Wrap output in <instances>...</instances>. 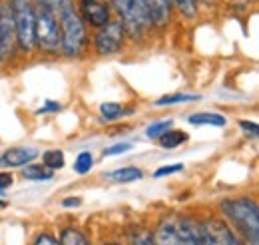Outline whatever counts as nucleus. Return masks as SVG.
I'll return each mask as SVG.
<instances>
[{
	"label": "nucleus",
	"mask_w": 259,
	"mask_h": 245,
	"mask_svg": "<svg viewBox=\"0 0 259 245\" xmlns=\"http://www.w3.org/2000/svg\"><path fill=\"white\" fill-rule=\"evenodd\" d=\"M38 157V150L32 146H18L10 148L0 155V168H24L26 164H32Z\"/></svg>",
	"instance_id": "10"
},
{
	"label": "nucleus",
	"mask_w": 259,
	"mask_h": 245,
	"mask_svg": "<svg viewBox=\"0 0 259 245\" xmlns=\"http://www.w3.org/2000/svg\"><path fill=\"white\" fill-rule=\"evenodd\" d=\"M62 110V106L58 104V102H52V100H48L40 110H38V114H56V112H60Z\"/></svg>",
	"instance_id": "29"
},
{
	"label": "nucleus",
	"mask_w": 259,
	"mask_h": 245,
	"mask_svg": "<svg viewBox=\"0 0 259 245\" xmlns=\"http://www.w3.org/2000/svg\"><path fill=\"white\" fill-rule=\"evenodd\" d=\"M106 245H120V243H106Z\"/></svg>",
	"instance_id": "33"
},
{
	"label": "nucleus",
	"mask_w": 259,
	"mask_h": 245,
	"mask_svg": "<svg viewBox=\"0 0 259 245\" xmlns=\"http://www.w3.org/2000/svg\"><path fill=\"white\" fill-rule=\"evenodd\" d=\"M180 14L184 18H195L197 16V0H171Z\"/></svg>",
	"instance_id": "23"
},
{
	"label": "nucleus",
	"mask_w": 259,
	"mask_h": 245,
	"mask_svg": "<svg viewBox=\"0 0 259 245\" xmlns=\"http://www.w3.org/2000/svg\"><path fill=\"white\" fill-rule=\"evenodd\" d=\"M4 206H6V201H4V199H0V208H4Z\"/></svg>",
	"instance_id": "32"
},
{
	"label": "nucleus",
	"mask_w": 259,
	"mask_h": 245,
	"mask_svg": "<svg viewBox=\"0 0 259 245\" xmlns=\"http://www.w3.org/2000/svg\"><path fill=\"white\" fill-rule=\"evenodd\" d=\"M130 150H134V144H116V146H110V148H106L102 155L104 157H108V155H120V153H126Z\"/></svg>",
	"instance_id": "26"
},
{
	"label": "nucleus",
	"mask_w": 259,
	"mask_h": 245,
	"mask_svg": "<svg viewBox=\"0 0 259 245\" xmlns=\"http://www.w3.org/2000/svg\"><path fill=\"white\" fill-rule=\"evenodd\" d=\"M22 178L28 182H50L54 178V172L44 164H26L22 170Z\"/></svg>",
	"instance_id": "16"
},
{
	"label": "nucleus",
	"mask_w": 259,
	"mask_h": 245,
	"mask_svg": "<svg viewBox=\"0 0 259 245\" xmlns=\"http://www.w3.org/2000/svg\"><path fill=\"white\" fill-rule=\"evenodd\" d=\"M32 245H60V241H58L54 235H50V233H40V235L34 239Z\"/></svg>",
	"instance_id": "28"
},
{
	"label": "nucleus",
	"mask_w": 259,
	"mask_h": 245,
	"mask_svg": "<svg viewBox=\"0 0 259 245\" xmlns=\"http://www.w3.org/2000/svg\"><path fill=\"white\" fill-rule=\"evenodd\" d=\"M60 245H90V241L86 239V235L80 229L66 227L60 235Z\"/></svg>",
	"instance_id": "20"
},
{
	"label": "nucleus",
	"mask_w": 259,
	"mask_h": 245,
	"mask_svg": "<svg viewBox=\"0 0 259 245\" xmlns=\"http://www.w3.org/2000/svg\"><path fill=\"white\" fill-rule=\"evenodd\" d=\"M124 38L126 32L124 26L120 24V20H110L108 24H104L94 36V48L96 54L100 56H114L124 48Z\"/></svg>",
	"instance_id": "7"
},
{
	"label": "nucleus",
	"mask_w": 259,
	"mask_h": 245,
	"mask_svg": "<svg viewBox=\"0 0 259 245\" xmlns=\"http://www.w3.org/2000/svg\"><path fill=\"white\" fill-rule=\"evenodd\" d=\"M108 180L116 182V184H130V182H138L144 178V172L136 166H126V168H118L114 172H108L106 174Z\"/></svg>",
	"instance_id": "13"
},
{
	"label": "nucleus",
	"mask_w": 259,
	"mask_h": 245,
	"mask_svg": "<svg viewBox=\"0 0 259 245\" xmlns=\"http://www.w3.org/2000/svg\"><path fill=\"white\" fill-rule=\"evenodd\" d=\"M132 245H156L154 235L146 229H138L132 233Z\"/></svg>",
	"instance_id": "24"
},
{
	"label": "nucleus",
	"mask_w": 259,
	"mask_h": 245,
	"mask_svg": "<svg viewBox=\"0 0 259 245\" xmlns=\"http://www.w3.org/2000/svg\"><path fill=\"white\" fill-rule=\"evenodd\" d=\"M34 4L44 6L46 10H50L60 26V34H62V50L66 56L76 58L84 52L88 34H86V26L84 20L74 4V0H34Z\"/></svg>",
	"instance_id": "1"
},
{
	"label": "nucleus",
	"mask_w": 259,
	"mask_h": 245,
	"mask_svg": "<svg viewBox=\"0 0 259 245\" xmlns=\"http://www.w3.org/2000/svg\"><path fill=\"white\" fill-rule=\"evenodd\" d=\"M100 114H102V120L114 122V120H120V118L132 114V110H126L122 104H116V102H106L100 106Z\"/></svg>",
	"instance_id": "17"
},
{
	"label": "nucleus",
	"mask_w": 259,
	"mask_h": 245,
	"mask_svg": "<svg viewBox=\"0 0 259 245\" xmlns=\"http://www.w3.org/2000/svg\"><path fill=\"white\" fill-rule=\"evenodd\" d=\"M42 164H44L48 170H52V172L62 170L66 164L64 152H62V150H46V152L42 153Z\"/></svg>",
	"instance_id": "19"
},
{
	"label": "nucleus",
	"mask_w": 259,
	"mask_h": 245,
	"mask_svg": "<svg viewBox=\"0 0 259 245\" xmlns=\"http://www.w3.org/2000/svg\"><path fill=\"white\" fill-rule=\"evenodd\" d=\"M34 38L36 46L46 54H58L62 50V34L54 14L38 4H34Z\"/></svg>",
	"instance_id": "4"
},
{
	"label": "nucleus",
	"mask_w": 259,
	"mask_h": 245,
	"mask_svg": "<svg viewBox=\"0 0 259 245\" xmlns=\"http://www.w3.org/2000/svg\"><path fill=\"white\" fill-rule=\"evenodd\" d=\"M16 44V28L12 10L6 0H0V64L8 58Z\"/></svg>",
	"instance_id": "8"
},
{
	"label": "nucleus",
	"mask_w": 259,
	"mask_h": 245,
	"mask_svg": "<svg viewBox=\"0 0 259 245\" xmlns=\"http://www.w3.org/2000/svg\"><path fill=\"white\" fill-rule=\"evenodd\" d=\"M239 128L243 130V134H247V136H251L253 140L257 138L259 130H257V124H255V122H247V120H241V122H239Z\"/></svg>",
	"instance_id": "27"
},
{
	"label": "nucleus",
	"mask_w": 259,
	"mask_h": 245,
	"mask_svg": "<svg viewBox=\"0 0 259 245\" xmlns=\"http://www.w3.org/2000/svg\"><path fill=\"white\" fill-rule=\"evenodd\" d=\"M12 182H14V180H12V176H10V174L0 172V195L4 193V189H6V187H10V185H12Z\"/></svg>",
	"instance_id": "30"
},
{
	"label": "nucleus",
	"mask_w": 259,
	"mask_h": 245,
	"mask_svg": "<svg viewBox=\"0 0 259 245\" xmlns=\"http://www.w3.org/2000/svg\"><path fill=\"white\" fill-rule=\"evenodd\" d=\"M80 16L86 20L90 26L102 28L104 24L110 22V8L102 0H80Z\"/></svg>",
	"instance_id": "9"
},
{
	"label": "nucleus",
	"mask_w": 259,
	"mask_h": 245,
	"mask_svg": "<svg viewBox=\"0 0 259 245\" xmlns=\"http://www.w3.org/2000/svg\"><path fill=\"white\" fill-rule=\"evenodd\" d=\"M150 16H152V24L163 28L169 18H171V2L169 0H144Z\"/></svg>",
	"instance_id": "12"
},
{
	"label": "nucleus",
	"mask_w": 259,
	"mask_h": 245,
	"mask_svg": "<svg viewBox=\"0 0 259 245\" xmlns=\"http://www.w3.org/2000/svg\"><path fill=\"white\" fill-rule=\"evenodd\" d=\"M112 4L120 16V24L124 26V32L130 38L138 40L146 36L154 26L144 0H112Z\"/></svg>",
	"instance_id": "3"
},
{
	"label": "nucleus",
	"mask_w": 259,
	"mask_h": 245,
	"mask_svg": "<svg viewBox=\"0 0 259 245\" xmlns=\"http://www.w3.org/2000/svg\"><path fill=\"white\" fill-rule=\"evenodd\" d=\"M188 122L192 126H215V128H224L227 124V118L220 112H195L188 118Z\"/></svg>",
	"instance_id": "15"
},
{
	"label": "nucleus",
	"mask_w": 259,
	"mask_h": 245,
	"mask_svg": "<svg viewBox=\"0 0 259 245\" xmlns=\"http://www.w3.org/2000/svg\"><path fill=\"white\" fill-rule=\"evenodd\" d=\"M154 241H156V245H186V239L180 231L178 221H171V219H163L158 225Z\"/></svg>",
	"instance_id": "11"
},
{
	"label": "nucleus",
	"mask_w": 259,
	"mask_h": 245,
	"mask_svg": "<svg viewBox=\"0 0 259 245\" xmlns=\"http://www.w3.org/2000/svg\"><path fill=\"white\" fill-rule=\"evenodd\" d=\"M203 96L199 94H167L154 102V106H176V104H188V102H199Z\"/></svg>",
	"instance_id": "18"
},
{
	"label": "nucleus",
	"mask_w": 259,
	"mask_h": 245,
	"mask_svg": "<svg viewBox=\"0 0 259 245\" xmlns=\"http://www.w3.org/2000/svg\"><path fill=\"white\" fill-rule=\"evenodd\" d=\"M80 203H82V199H80V197H66V199H62V208H66V210L78 208Z\"/></svg>",
	"instance_id": "31"
},
{
	"label": "nucleus",
	"mask_w": 259,
	"mask_h": 245,
	"mask_svg": "<svg viewBox=\"0 0 259 245\" xmlns=\"http://www.w3.org/2000/svg\"><path fill=\"white\" fill-rule=\"evenodd\" d=\"M171 126H174V120H158V122L150 124V126L146 128V136H148L150 140H158L163 132H167Z\"/></svg>",
	"instance_id": "22"
},
{
	"label": "nucleus",
	"mask_w": 259,
	"mask_h": 245,
	"mask_svg": "<svg viewBox=\"0 0 259 245\" xmlns=\"http://www.w3.org/2000/svg\"><path fill=\"white\" fill-rule=\"evenodd\" d=\"M182 170H184V166H182V164H171V166H162V168H158V170L154 172V178H165V176L178 174V172H182Z\"/></svg>",
	"instance_id": "25"
},
{
	"label": "nucleus",
	"mask_w": 259,
	"mask_h": 245,
	"mask_svg": "<svg viewBox=\"0 0 259 245\" xmlns=\"http://www.w3.org/2000/svg\"><path fill=\"white\" fill-rule=\"evenodd\" d=\"M92 168H94V157H92V153L90 152L78 153V157L74 159V172H76L78 176H84V174H88Z\"/></svg>",
	"instance_id": "21"
},
{
	"label": "nucleus",
	"mask_w": 259,
	"mask_h": 245,
	"mask_svg": "<svg viewBox=\"0 0 259 245\" xmlns=\"http://www.w3.org/2000/svg\"><path fill=\"white\" fill-rule=\"evenodd\" d=\"M222 212L241 231L245 241L259 245V210L249 197H233L222 201Z\"/></svg>",
	"instance_id": "2"
},
{
	"label": "nucleus",
	"mask_w": 259,
	"mask_h": 245,
	"mask_svg": "<svg viewBox=\"0 0 259 245\" xmlns=\"http://www.w3.org/2000/svg\"><path fill=\"white\" fill-rule=\"evenodd\" d=\"M16 28V46L30 54L36 50V38H34V0H6Z\"/></svg>",
	"instance_id": "5"
},
{
	"label": "nucleus",
	"mask_w": 259,
	"mask_h": 245,
	"mask_svg": "<svg viewBox=\"0 0 259 245\" xmlns=\"http://www.w3.org/2000/svg\"><path fill=\"white\" fill-rule=\"evenodd\" d=\"M209 2H213V0H209Z\"/></svg>",
	"instance_id": "34"
},
{
	"label": "nucleus",
	"mask_w": 259,
	"mask_h": 245,
	"mask_svg": "<svg viewBox=\"0 0 259 245\" xmlns=\"http://www.w3.org/2000/svg\"><path fill=\"white\" fill-rule=\"evenodd\" d=\"M197 245H243L222 219H207L195 223Z\"/></svg>",
	"instance_id": "6"
},
{
	"label": "nucleus",
	"mask_w": 259,
	"mask_h": 245,
	"mask_svg": "<svg viewBox=\"0 0 259 245\" xmlns=\"http://www.w3.org/2000/svg\"><path fill=\"white\" fill-rule=\"evenodd\" d=\"M188 140H190L188 132L178 130V128H169L167 132H163L162 136L158 138V142H160V146H162L163 150H176L182 144H186Z\"/></svg>",
	"instance_id": "14"
}]
</instances>
